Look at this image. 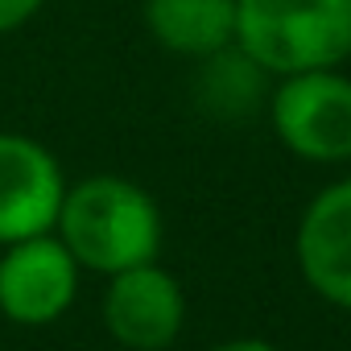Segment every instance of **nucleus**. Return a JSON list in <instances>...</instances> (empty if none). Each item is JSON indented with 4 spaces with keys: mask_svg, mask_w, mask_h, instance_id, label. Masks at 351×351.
I'll return each mask as SVG.
<instances>
[{
    "mask_svg": "<svg viewBox=\"0 0 351 351\" xmlns=\"http://www.w3.org/2000/svg\"><path fill=\"white\" fill-rule=\"evenodd\" d=\"M79 293V261L71 248L42 232L0 252V314L17 326L58 322Z\"/></svg>",
    "mask_w": 351,
    "mask_h": 351,
    "instance_id": "20e7f679",
    "label": "nucleus"
},
{
    "mask_svg": "<svg viewBox=\"0 0 351 351\" xmlns=\"http://www.w3.org/2000/svg\"><path fill=\"white\" fill-rule=\"evenodd\" d=\"M269 116L293 157L318 165L351 161V79L339 66L285 75L269 99Z\"/></svg>",
    "mask_w": 351,
    "mask_h": 351,
    "instance_id": "7ed1b4c3",
    "label": "nucleus"
},
{
    "mask_svg": "<svg viewBox=\"0 0 351 351\" xmlns=\"http://www.w3.org/2000/svg\"><path fill=\"white\" fill-rule=\"evenodd\" d=\"M54 232L71 248L79 269L112 277L132 265L157 261L165 223L149 191L116 173H95L66 186Z\"/></svg>",
    "mask_w": 351,
    "mask_h": 351,
    "instance_id": "f257e3e1",
    "label": "nucleus"
},
{
    "mask_svg": "<svg viewBox=\"0 0 351 351\" xmlns=\"http://www.w3.org/2000/svg\"><path fill=\"white\" fill-rule=\"evenodd\" d=\"M66 178L46 145L21 132H0V248L54 232Z\"/></svg>",
    "mask_w": 351,
    "mask_h": 351,
    "instance_id": "423d86ee",
    "label": "nucleus"
},
{
    "mask_svg": "<svg viewBox=\"0 0 351 351\" xmlns=\"http://www.w3.org/2000/svg\"><path fill=\"white\" fill-rule=\"evenodd\" d=\"M104 326L124 351H165L186 326V293L157 261L108 277Z\"/></svg>",
    "mask_w": 351,
    "mask_h": 351,
    "instance_id": "39448f33",
    "label": "nucleus"
},
{
    "mask_svg": "<svg viewBox=\"0 0 351 351\" xmlns=\"http://www.w3.org/2000/svg\"><path fill=\"white\" fill-rule=\"evenodd\" d=\"M42 5H46V0H0V34L21 29L29 17H38Z\"/></svg>",
    "mask_w": 351,
    "mask_h": 351,
    "instance_id": "9d476101",
    "label": "nucleus"
},
{
    "mask_svg": "<svg viewBox=\"0 0 351 351\" xmlns=\"http://www.w3.org/2000/svg\"><path fill=\"white\" fill-rule=\"evenodd\" d=\"M293 252L306 285L322 302L351 310V178L322 186L306 203Z\"/></svg>",
    "mask_w": 351,
    "mask_h": 351,
    "instance_id": "0eeeda50",
    "label": "nucleus"
},
{
    "mask_svg": "<svg viewBox=\"0 0 351 351\" xmlns=\"http://www.w3.org/2000/svg\"><path fill=\"white\" fill-rule=\"evenodd\" d=\"M153 42L182 58H211L236 46V0H145Z\"/></svg>",
    "mask_w": 351,
    "mask_h": 351,
    "instance_id": "6e6552de",
    "label": "nucleus"
},
{
    "mask_svg": "<svg viewBox=\"0 0 351 351\" xmlns=\"http://www.w3.org/2000/svg\"><path fill=\"white\" fill-rule=\"evenodd\" d=\"M211 351H281V347L269 343V339H223V343H215Z\"/></svg>",
    "mask_w": 351,
    "mask_h": 351,
    "instance_id": "9b49d317",
    "label": "nucleus"
},
{
    "mask_svg": "<svg viewBox=\"0 0 351 351\" xmlns=\"http://www.w3.org/2000/svg\"><path fill=\"white\" fill-rule=\"evenodd\" d=\"M236 46L277 79L343 66L351 0H236Z\"/></svg>",
    "mask_w": 351,
    "mask_h": 351,
    "instance_id": "f03ea898",
    "label": "nucleus"
},
{
    "mask_svg": "<svg viewBox=\"0 0 351 351\" xmlns=\"http://www.w3.org/2000/svg\"><path fill=\"white\" fill-rule=\"evenodd\" d=\"M207 71L199 75V95L211 112L219 116H244L256 108L261 99V87H265V71L240 50V46H228L211 58H203Z\"/></svg>",
    "mask_w": 351,
    "mask_h": 351,
    "instance_id": "1a4fd4ad",
    "label": "nucleus"
}]
</instances>
